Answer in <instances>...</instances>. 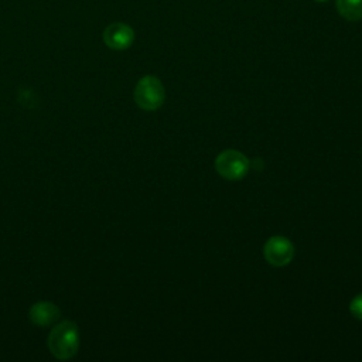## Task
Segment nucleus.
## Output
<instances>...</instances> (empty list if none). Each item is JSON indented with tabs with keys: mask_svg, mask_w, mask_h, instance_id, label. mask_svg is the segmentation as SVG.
<instances>
[{
	"mask_svg": "<svg viewBox=\"0 0 362 362\" xmlns=\"http://www.w3.org/2000/svg\"><path fill=\"white\" fill-rule=\"evenodd\" d=\"M48 349L59 361L74 358L79 349V329L74 321L64 320L54 325L48 335Z\"/></svg>",
	"mask_w": 362,
	"mask_h": 362,
	"instance_id": "f257e3e1",
	"label": "nucleus"
},
{
	"mask_svg": "<svg viewBox=\"0 0 362 362\" xmlns=\"http://www.w3.org/2000/svg\"><path fill=\"white\" fill-rule=\"evenodd\" d=\"M133 98L140 109L153 112L163 106L165 99V89L157 76L146 75L136 83Z\"/></svg>",
	"mask_w": 362,
	"mask_h": 362,
	"instance_id": "f03ea898",
	"label": "nucleus"
},
{
	"mask_svg": "<svg viewBox=\"0 0 362 362\" xmlns=\"http://www.w3.org/2000/svg\"><path fill=\"white\" fill-rule=\"evenodd\" d=\"M249 167L250 163L247 157L238 150H223L215 158L216 173L228 181H238L243 178L247 174Z\"/></svg>",
	"mask_w": 362,
	"mask_h": 362,
	"instance_id": "7ed1b4c3",
	"label": "nucleus"
},
{
	"mask_svg": "<svg viewBox=\"0 0 362 362\" xmlns=\"http://www.w3.org/2000/svg\"><path fill=\"white\" fill-rule=\"evenodd\" d=\"M263 256L272 266L283 267L293 260L294 246L284 236H272L263 246Z\"/></svg>",
	"mask_w": 362,
	"mask_h": 362,
	"instance_id": "20e7f679",
	"label": "nucleus"
},
{
	"mask_svg": "<svg viewBox=\"0 0 362 362\" xmlns=\"http://www.w3.org/2000/svg\"><path fill=\"white\" fill-rule=\"evenodd\" d=\"M103 42L115 51L127 49L134 41V31L124 23H112L103 30Z\"/></svg>",
	"mask_w": 362,
	"mask_h": 362,
	"instance_id": "39448f33",
	"label": "nucleus"
},
{
	"mask_svg": "<svg viewBox=\"0 0 362 362\" xmlns=\"http://www.w3.org/2000/svg\"><path fill=\"white\" fill-rule=\"evenodd\" d=\"M61 315V310L51 301H38L30 307V321L38 327H48L54 324Z\"/></svg>",
	"mask_w": 362,
	"mask_h": 362,
	"instance_id": "423d86ee",
	"label": "nucleus"
},
{
	"mask_svg": "<svg viewBox=\"0 0 362 362\" xmlns=\"http://www.w3.org/2000/svg\"><path fill=\"white\" fill-rule=\"evenodd\" d=\"M338 13L348 21L362 18V0H335Z\"/></svg>",
	"mask_w": 362,
	"mask_h": 362,
	"instance_id": "0eeeda50",
	"label": "nucleus"
},
{
	"mask_svg": "<svg viewBox=\"0 0 362 362\" xmlns=\"http://www.w3.org/2000/svg\"><path fill=\"white\" fill-rule=\"evenodd\" d=\"M349 311L355 318L362 320V293L352 298V301L349 303Z\"/></svg>",
	"mask_w": 362,
	"mask_h": 362,
	"instance_id": "6e6552de",
	"label": "nucleus"
},
{
	"mask_svg": "<svg viewBox=\"0 0 362 362\" xmlns=\"http://www.w3.org/2000/svg\"><path fill=\"white\" fill-rule=\"evenodd\" d=\"M315 1H318V3H322V1H327V0H315Z\"/></svg>",
	"mask_w": 362,
	"mask_h": 362,
	"instance_id": "1a4fd4ad",
	"label": "nucleus"
}]
</instances>
